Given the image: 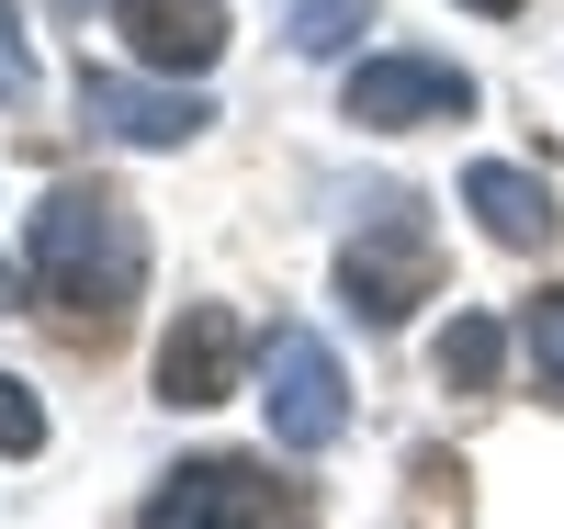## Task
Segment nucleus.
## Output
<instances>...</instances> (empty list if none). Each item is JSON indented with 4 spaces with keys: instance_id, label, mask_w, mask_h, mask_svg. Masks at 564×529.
I'll use <instances>...</instances> for the list:
<instances>
[{
    "instance_id": "f257e3e1",
    "label": "nucleus",
    "mask_w": 564,
    "mask_h": 529,
    "mask_svg": "<svg viewBox=\"0 0 564 529\" xmlns=\"http://www.w3.org/2000/svg\"><path fill=\"white\" fill-rule=\"evenodd\" d=\"M34 294L68 339H113L148 294V225L102 180H57L34 203Z\"/></svg>"
},
{
    "instance_id": "f03ea898",
    "label": "nucleus",
    "mask_w": 564,
    "mask_h": 529,
    "mask_svg": "<svg viewBox=\"0 0 564 529\" xmlns=\"http://www.w3.org/2000/svg\"><path fill=\"white\" fill-rule=\"evenodd\" d=\"M271 395H260V417H271V440L282 451H327L350 428V383H339V350L316 339V327H271Z\"/></svg>"
},
{
    "instance_id": "7ed1b4c3",
    "label": "nucleus",
    "mask_w": 564,
    "mask_h": 529,
    "mask_svg": "<svg viewBox=\"0 0 564 529\" xmlns=\"http://www.w3.org/2000/svg\"><path fill=\"white\" fill-rule=\"evenodd\" d=\"M430 282H441V249H430V225H417V203H384V225L339 249V294L372 327H395L406 305H430Z\"/></svg>"
},
{
    "instance_id": "20e7f679",
    "label": "nucleus",
    "mask_w": 564,
    "mask_h": 529,
    "mask_svg": "<svg viewBox=\"0 0 564 529\" xmlns=\"http://www.w3.org/2000/svg\"><path fill=\"white\" fill-rule=\"evenodd\" d=\"M339 102L372 135H406V124H463V113H475V79H463L452 57H406V45H395V57H361L350 68Z\"/></svg>"
},
{
    "instance_id": "39448f33",
    "label": "nucleus",
    "mask_w": 564,
    "mask_h": 529,
    "mask_svg": "<svg viewBox=\"0 0 564 529\" xmlns=\"http://www.w3.org/2000/svg\"><path fill=\"white\" fill-rule=\"evenodd\" d=\"M79 113L113 135V147H193V135L215 124L204 90L181 79H135V68H79Z\"/></svg>"
},
{
    "instance_id": "423d86ee",
    "label": "nucleus",
    "mask_w": 564,
    "mask_h": 529,
    "mask_svg": "<svg viewBox=\"0 0 564 529\" xmlns=\"http://www.w3.org/2000/svg\"><path fill=\"white\" fill-rule=\"evenodd\" d=\"M238 361H249L238 316H226V305H181L170 350H159V395L170 406H226V395H238Z\"/></svg>"
},
{
    "instance_id": "0eeeda50",
    "label": "nucleus",
    "mask_w": 564,
    "mask_h": 529,
    "mask_svg": "<svg viewBox=\"0 0 564 529\" xmlns=\"http://www.w3.org/2000/svg\"><path fill=\"white\" fill-rule=\"evenodd\" d=\"M463 214H475V225L497 236V249H520V260L564 236L553 180H542V169H520V158H475V169H463Z\"/></svg>"
},
{
    "instance_id": "6e6552de",
    "label": "nucleus",
    "mask_w": 564,
    "mask_h": 529,
    "mask_svg": "<svg viewBox=\"0 0 564 529\" xmlns=\"http://www.w3.org/2000/svg\"><path fill=\"white\" fill-rule=\"evenodd\" d=\"M113 23H124V45L159 79H204L226 57V12H215V0H113Z\"/></svg>"
},
{
    "instance_id": "1a4fd4ad",
    "label": "nucleus",
    "mask_w": 564,
    "mask_h": 529,
    "mask_svg": "<svg viewBox=\"0 0 564 529\" xmlns=\"http://www.w3.org/2000/svg\"><path fill=\"white\" fill-rule=\"evenodd\" d=\"M148 529H260V473L249 462H181L148 496Z\"/></svg>"
},
{
    "instance_id": "9d476101",
    "label": "nucleus",
    "mask_w": 564,
    "mask_h": 529,
    "mask_svg": "<svg viewBox=\"0 0 564 529\" xmlns=\"http://www.w3.org/2000/svg\"><path fill=\"white\" fill-rule=\"evenodd\" d=\"M497 372H508V327L497 316H452L441 327V383L452 395H497Z\"/></svg>"
},
{
    "instance_id": "9b49d317",
    "label": "nucleus",
    "mask_w": 564,
    "mask_h": 529,
    "mask_svg": "<svg viewBox=\"0 0 564 529\" xmlns=\"http://www.w3.org/2000/svg\"><path fill=\"white\" fill-rule=\"evenodd\" d=\"M372 23V0H294L282 12V34H294V57H339V45Z\"/></svg>"
},
{
    "instance_id": "f8f14e48",
    "label": "nucleus",
    "mask_w": 564,
    "mask_h": 529,
    "mask_svg": "<svg viewBox=\"0 0 564 529\" xmlns=\"http://www.w3.org/2000/svg\"><path fill=\"white\" fill-rule=\"evenodd\" d=\"M520 361H531V383L564 406V294H542L531 316H520Z\"/></svg>"
},
{
    "instance_id": "ddd939ff",
    "label": "nucleus",
    "mask_w": 564,
    "mask_h": 529,
    "mask_svg": "<svg viewBox=\"0 0 564 529\" xmlns=\"http://www.w3.org/2000/svg\"><path fill=\"white\" fill-rule=\"evenodd\" d=\"M0 451H12V462L45 451V406H34V383H12V372H0Z\"/></svg>"
},
{
    "instance_id": "4468645a",
    "label": "nucleus",
    "mask_w": 564,
    "mask_h": 529,
    "mask_svg": "<svg viewBox=\"0 0 564 529\" xmlns=\"http://www.w3.org/2000/svg\"><path fill=\"white\" fill-rule=\"evenodd\" d=\"M0 102H34V45H23V12H12V0H0Z\"/></svg>"
},
{
    "instance_id": "2eb2a0df",
    "label": "nucleus",
    "mask_w": 564,
    "mask_h": 529,
    "mask_svg": "<svg viewBox=\"0 0 564 529\" xmlns=\"http://www.w3.org/2000/svg\"><path fill=\"white\" fill-rule=\"evenodd\" d=\"M57 12H113V0H57Z\"/></svg>"
},
{
    "instance_id": "dca6fc26",
    "label": "nucleus",
    "mask_w": 564,
    "mask_h": 529,
    "mask_svg": "<svg viewBox=\"0 0 564 529\" xmlns=\"http://www.w3.org/2000/svg\"><path fill=\"white\" fill-rule=\"evenodd\" d=\"M0 305H12V260H0Z\"/></svg>"
},
{
    "instance_id": "f3484780",
    "label": "nucleus",
    "mask_w": 564,
    "mask_h": 529,
    "mask_svg": "<svg viewBox=\"0 0 564 529\" xmlns=\"http://www.w3.org/2000/svg\"><path fill=\"white\" fill-rule=\"evenodd\" d=\"M475 12H520V0H475Z\"/></svg>"
}]
</instances>
